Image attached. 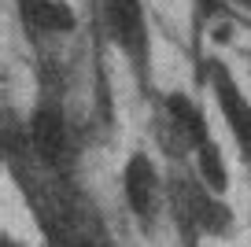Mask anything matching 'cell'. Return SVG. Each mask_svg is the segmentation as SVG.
<instances>
[{"mask_svg":"<svg viewBox=\"0 0 251 247\" xmlns=\"http://www.w3.org/2000/svg\"><path fill=\"white\" fill-rule=\"evenodd\" d=\"M200 173L207 177V185H211L214 192L226 188V166L218 162V151H214L211 144H203V151H200Z\"/></svg>","mask_w":251,"mask_h":247,"instance_id":"obj_5","label":"cell"},{"mask_svg":"<svg viewBox=\"0 0 251 247\" xmlns=\"http://www.w3.org/2000/svg\"><path fill=\"white\" fill-rule=\"evenodd\" d=\"M214 89H218V103H222V111H226L229 125H233L236 140H240V148L251 151V107L244 103V96L236 93V85L229 81L226 70H214Z\"/></svg>","mask_w":251,"mask_h":247,"instance_id":"obj_1","label":"cell"},{"mask_svg":"<svg viewBox=\"0 0 251 247\" xmlns=\"http://www.w3.org/2000/svg\"><path fill=\"white\" fill-rule=\"evenodd\" d=\"M33 137H37V148L45 159H63V125L52 111H41L37 125H33Z\"/></svg>","mask_w":251,"mask_h":247,"instance_id":"obj_4","label":"cell"},{"mask_svg":"<svg viewBox=\"0 0 251 247\" xmlns=\"http://www.w3.org/2000/svg\"><path fill=\"white\" fill-rule=\"evenodd\" d=\"M170 107H174V115L185 122V129L192 133V140H207V129H203V118H200V111L192 107L188 100H181V96H174L170 100Z\"/></svg>","mask_w":251,"mask_h":247,"instance_id":"obj_6","label":"cell"},{"mask_svg":"<svg viewBox=\"0 0 251 247\" xmlns=\"http://www.w3.org/2000/svg\"><path fill=\"white\" fill-rule=\"evenodd\" d=\"M103 4H107V19L118 41L129 48H141V8H137V0H103Z\"/></svg>","mask_w":251,"mask_h":247,"instance_id":"obj_3","label":"cell"},{"mask_svg":"<svg viewBox=\"0 0 251 247\" xmlns=\"http://www.w3.org/2000/svg\"><path fill=\"white\" fill-rule=\"evenodd\" d=\"M37 19H41L45 26H55V30H67V26H71V15H67L59 4H41V8H37Z\"/></svg>","mask_w":251,"mask_h":247,"instance_id":"obj_7","label":"cell"},{"mask_svg":"<svg viewBox=\"0 0 251 247\" xmlns=\"http://www.w3.org/2000/svg\"><path fill=\"white\" fill-rule=\"evenodd\" d=\"M126 192H129V203L133 210L148 222L151 218V207H155V173H151V162L144 155H137L126 170Z\"/></svg>","mask_w":251,"mask_h":247,"instance_id":"obj_2","label":"cell"}]
</instances>
